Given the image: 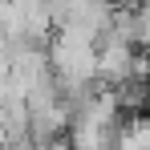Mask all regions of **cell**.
Listing matches in <instances>:
<instances>
[{
  "label": "cell",
  "instance_id": "6da1fadb",
  "mask_svg": "<svg viewBox=\"0 0 150 150\" xmlns=\"http://www.w3.org/2000/svg\"><path fill=\"white\" fill-rule=\"evenodd\" d=\"M110 4H114V8H134L138 0H110Z\"/></svg>",
  "mask_w": 150,
  "mask_h": 150
}]
</instances>
